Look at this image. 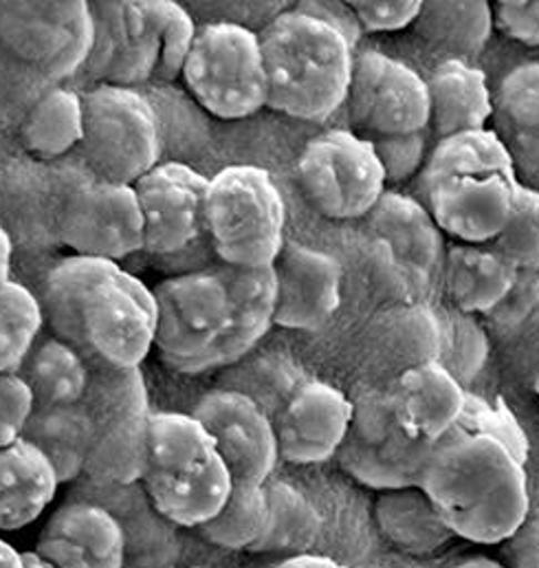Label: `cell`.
<instances>
[{"instance_id":"f907efd6","label":"cell","mask_w":539,"mask_h":568,"mask_svg":"<svg viewBox=\"0 0 539 568\" xmlns=\"http://www.w3.org/2000/svg\"><path fill=\"white\" fill-rule=\"evenodd\" d=\"M0 568H24V558L0 536Z\"/></svg>"},{"instance_id":"277c9868","label":"cell","mask_w":539,"mask_h":568,"mask_svg":"<svg viewBox=\"0 0 539 568\" xmlns=\"http://www.w3.org/2000/svg\"><path fill=\"white\" fill-rule=\"evenodd\" d=\"M518 187L509 152L485 129L434 143L416 181V199L445 236L491 245L509 223Z\"/></svg>"},{"instance_id":"52a82bcc","label":"cell","mask_w":539,"mask_h":568,"mask_svg":"<svg viewBox=\"0 0 539 568\" xmlns=\"http://www.w3.org/2000/svg\"><path fill=\"white\" fill-rule=\"evenodd\" d=\"M181 78L192 98L218 120H245L270 104L261 36L238 22L199 27Z\"/></svg>"},{"instance_id":"7402d4cb","label":"cell","mask_w":539,"mask_h":568,"mask_svg":"<svg viewBox=\"0 0 539 568\" xmlns=\"http://www.w3.org/2000/svg\"><path fill=\"white\" fill-rule=\"evenodd\" d=\"M491 131L509 152L518 181L539 192V62L505 75L494 93Z\"/></svg>"},{"instance_id":"7bdbcfd3","label":"cell","mask_w":539,"mask_h":568,"mask_svg":"<svg viewBox=\"0 0 539 568\" xmlns=\"http://www.w3.org/2000/svg\"><path fill=\"white\" fill-rule=\"evenodd\" d=\"M429 131L395 135V138H377L368 140L375 145V152L384 165L388 183H404L411 176H418L427 156H429Z\"/></svg>"},{"instance_id":"8992f818","label":"cell","mask_w":539,"mask_h":568,"mask_svg":"<svg viewBox=\"0 0 539 568\" xmlns=\"http://www.w3.org/2000/svg\"><path fill=\"white\" fill-rule=\"evenodd\" d=\"M93 426L84 476L102 487L139 485L148 471L150 402L141 368L93 362V377L80 404Z\"/></svg>"},{"instance_id":"484cf974","label":"cell","mask_w":539,"mask_h":568,"mask_svg":"<svg viewBox=\"0 0 539 568\" xmlns=\"http://www.w3.org/2000/svg\"><path fill=\"white\" fill-rule=\"evenodd\" d=\"M60 485L51 460L29 440L0 449V534L33 525L55 500Z\"/></svg>"},{"instance_id":"d6a6232c","label":"cell","mask_w":539,"mask_h":568,"mask_svg":"<svg viewBox=\"0 0 539 568\" xmlns=\"http://www.w3.org/2000/svg\"><path fill=\"white\" fill-rule=\"evenodd\" d=\"M496 27L491 2L485 0H427L414 22L416 33L431 47L462 58L480 53Z\"/></svg>"},{"instance_id":"c3c4849f","label":"cell","mask_w":539,"mask_h":568,"mask_svg":"<svg viewBox=\"0 0 539 568\" xmlns=\"http://www.w3.org/2000/svg\"><path fill=\"white\" fill-rule=\"evenodd\" d=\"M273 568H346L339 565L333 558L326 556H315V554H302V556H293V558H284L279 565Z\"/></svg>"},{"instance_id":"f5cc1de1","label":"cell","mask_w":539,"mask_h":568,"mask_svg":"<svg viewBox=\"0 0 539 568\" xmlns=\"http://www.w3.org/2000/svg\"><path fill=\"white\" fill-rule=\"evenodd\" d=\"M22 558H24V568H53L35 551H24Z\"/></svg>"},{"instance_id":"ab89813d","label":"cell","mask_w":539,"mask_h":568,"mask_svg":"<svg viewBox=\"0 0 539 568\" xmlns=\"http://www.w3.org/2000/svg\"><path fill=\"white\" fill-rule=\"evenodd\" d=\"M159 40V67L154 82H172L183 73L185 60L196 38L192 16L172 0H143L141 2Z\"/></svg>"},{"instance_id":"ee69618b","label":"cell","mask_w":539,"mask_h":568,"mask_svg":"<svg viewBox=\"0 0 539 568\" xmlns=\"http://www.w3.org/2000/svg\"><path fill=\"white\" fill-rule=\"evenodd\" d=\"M35 410L31 388L18 373L0 375V449L18 443Z\"/></svg>"},{"instance_id":"30bf717a","label":"cell","mask_w":539,"mask_h":568,"mask_svg":"<svg viewBox=\"0 0 539 568\" xmlns=\"http://www.w3.org/2000/svg\"><path fill=\"white\" fill-rule=\"evenodd\" d=\"M295 172L306 201L333 221L366 219L388 192L375 145L344 129L306 143Z\"/></svg>"},{"instance_id":"f6af8a7d","label":"cell","mask_w":539,"mask_h":568,"mask_svg":"<svg viewBox=\"0 0 539 568\" xmlns=\"http://www.w3.org/2000/svg\"><path fill=\"white\" fill-rule=\"evenodd\" d=\"M348 7L362 31L386 33L414 27L420 16L423 0H353Z\"/></svg>"},{"instance_id":"8d00e7d4","label":"cell","mask_w":539,"mask_h":568,"mask_svg":"<svg viewBox=\"0 0 539 568\" xmlns=\"http://www.w3.org/2000/svg\"><path fill=\"white\" fill-rule=\"evenodd\" d=\"M270 503L265 485L234 483L221 514L201 527V536L225 551H252L267 529Z\"/></svg>"},{"instance_id":"9c48e42d","label":"cell","mask_w":539,"mask_h":568,"mask_svg":"<svg viewBox=\"0 0 539 568\" xmlns=\"http://www.w3.org/2000/svg\"><path fill=\"white\" fill-rule=\"evenodd\" d=\"M84 100L82 154L98 179L135 185L159 165L161 131L152 104L126 87H95Z\"/></svg>"},{"instance_id":"1f68e13d","label":"cell","mask_w":539,"mask_h":568,"mask_svg":"<svg viewBox=\"0 0 539 568\" xmlns=\"http://www.w3.org/2000/svg\"><path fill=\"white\" fill-rule=\"evenodd\" d=\"M22 438L51 460L60 483H75L84 476L93 445V426L82 406L35 408Z\"/></svg>"},{"instance_id":"7c38bea8","label":"cell","mask_w":539,"mask_h":568,"mask_svg":"<svg viewBox=\"0 0 539 568\" xmlns=\"http://www.w3.org/2000/svg\"><path fill=\"white\" fill-rule=\"evenodd\" d=\"M0 42L27 67L67 80L87 67L95 18L84 0H2Z\"/></svg>"},{"instance_id":"6da1fadb","label":"cell","mask_w":539,"mask_h":568,"mask_svg":"<svg viewBox=\"0 0 539 568\" xmlns=\"http://www.w3.org/2000/svg\"><path fill=\"white\" fill-rule=\"evenodd\" d=\"M529 440L502 402L469 395L456 427L434 443L420 487L454 531L505 545L529 518Z\"/></svg>"},{"instance_id":"816d5d0a","label":"cell","mask_w":539,"mask_h":568,"mask_svg":"<svg viewBox=\"0 0 539 568\" xmlns=\"http://www.w3.org/2000/svg\"><path fill=\"white\" fill-rule=\"evenodd\" d=\"M449 568H509L505 567L502 562L494 560V558H487V556H471V558H465L460 562H456L454 567Z\"/></svg>"},{"instance_id":"d6986e66","label":"cell","mask_w":539,"mask_h":568,"mask_svg":"<svg viewBox=\"0 0 539 568\" xmlns=\"http://www.w3.org/2000/svg\"><path fill=\"white\" fill-rule=\"evenodd\" d=\"M353 422V399L339 388L306 379L273 417L279 458L317 465L337 456Z\"/></svg>"},{"instance_id":"83f0119b","label":"cell","mask_w":539,"mask_h":568,"mask_svg":"<svg viewBox=\"0 0 539 568\" xmlns=\"http://www.w3.org/2000/svg\"><path fill=\"white\" fill-rule=\"evenodd\" d=\"M366 221L373 239L384 241L395 254L431 278L443 274L447 254L445 234L418 199L388 190Z\"/></svg>"},{"instance_id":"603a6c76","label":"cell","mask_w":539,"mask_h":568,"mask_svg":"<svg viewBox=\"0 0 539 568\" xmlns=\"http://www.w3.org/2000/svg\"><path fill=\"white\" fill-rule=\"evenodd\" d=\"M141 487L152 509L174 527L201 529L232 496L234 478L221 456L181 474H145Z\"/></svg>"},{"instance_id":"60d3db41","label":"cell","mask_w":539,"mask_h":568,"mask_svg":"<svg viewBox=\"0 0 539 568\" xmlns=\"http://www.w3.org/2000/svg\"><path fill=\"white\" fill-rule=\"evenodd\" d=\"M368 276L375 291L390 304H427L434 278L395 254L384 241L373 239L368 245Z\"/></svg>"},{"instance_id":"b9f144b4","label":"cell","mask_w":539,"mask_h":568,"mask_svg":"<svg viewBox=\"0 0 539 568\" xmlns=\"http://www.w3.org/2000/svg\"><path fill=\"white\" fill-rule=\"evenodd\" d=\"M491 247L518 270L539 267V192L520 183L509 223Z\"/></svg>"},{"instance_id":"ba28073f","label":"cell","mask_w":539,"mask_h":568,"mask_svg":"<svg viewBox=\"0 0 539 568\" xmlns=\"http://www.w3.org/2000/svg\"><path fill=\"white\" fill-rule=\"evenodd\" d=\"M152 293L156 302L154 348L161 359L183 375L205 373L230 322V291L218 267L172 276Z\"/></svg>"},{"instance_id":"4316f807","label":"cell","mask_w":539,"mask_h":568,"mask_svg":"<svg viewBox=\"0 0 539 568\" xmlns=\"http://www.w3.org/2000/svg\"><path fill=\"white\" fill-rule=\"evenodd\" d=\"M520 270L491 245L456 243L443 263L445 291L454 308L476 315L498 308L516 288Z\"/></svg>"},{"instance_id":"7dc6e473","label":"cell","mask_w":539,"mask_h":568,"mask_svg":"<svg viewBox=\"0 0 539 568\" xmlns=\"http://www.w3.org/2000/svg\"><path fill=\"white\" fill-rule=\"evenodd\" d=\"M505 545L509 568H539V511H531Z\"/></svg>"},{"instance_id":"e575fe53","label":"cell","mask_w":539,"mask_h":568,"mask_svg":"<svg viewBox=\"0 0 539 568\" xmlns=\"http://www.w3.org/2000/svg\"><path fill=\"white\" fill-rule=\"evenodd\" d=\"M216 443L192 413H152L148 424V471L181 474L216 458Z\"/></svg>"},{"instance_id":"9a60e30c","label":"cell","mask_w":539,"mask_h":568,"mask_svg":"<svg viewBox=\"0 0 539 568\" xmlns=\"http://www.w3.org/2000/svg\"><path fill=\"white\" fill-rule=\"evenodd\" d=\"M192 415L207 427L234 483L265 485L279 460L270 415L247 395L214 388L199 399Z\"/></svg>"},{"instance_id":"f546056e","label":"cell","mask_w":539,"mask_h":568,"mask_svg":"<svg viewBox=\"0 0 539 568\" xmlns=\"http://www.w3.org/2000/svg\"><path fill=\"white\" fill-rule=\"evenodd\" d=\"M370 342L375 357L382 366L397 371V377L405 371L434 364L440 357L438 308L429 304L388 306L373 322Z\"/></svg>"},{"instance_id":"4dcf8cb0","label":"cell","mask_w":539,"mask_h":568,"mask_svg":"<svg viewBox=\"0 0 539 568\" xmlns=\"http://www.w3.org/2000/svg\"><path fill=\"white\" fill-rule=\"evenodd\" d=\"M379 534L407 556H431L456 536L420 485L382 491L373 509Z\"/></svg>"},{"instance_id":"db71d44e","label":"cell","mask_w":539,"mask_h":568,"mask_svg":"<svg viewBox=\"0 0 539 568\" xmlns=\"http://www.w3.org/2000/svg\"><path fill=\"white\" fill-rule=\"evenodd\" d=\"M536 393L539 395V377L536 379Z\"/></svg>"},{"instance_id":"4fadbf2b","label":"cell","mask_w":539,"mask_h":568,"mask_svg":"<svg viewBox=\"0 0 539 568\" xmlns=\"http://www.w3.org/2000/svg\"><path fill=\"white\" fill-rule=\"evenodd\" d=\"M353 133L377 140L429 131L425 78L382 51H359L346 95Z\"/></svg>"},{"instance_id":"5bb4252c","label":"cell","mask_w":539,"mask_h":568,"mask_svg":"<svg viewBox=\"0 0 539 568\" xmlns=\"http://www.w3.org/2000/svg\"><path fill=\"white\" fill-rule=\"evenodd\" d=\"M60 239L82 258L124 261L145 252V223L135 185L91 179L75 185L60 210Z\"/></svg>"},{"instance_id":"8fae6325","label":"cell","mask_w":539,"mask_h":568,"mask_svg":"<svg viewBox=\"0 0 539 568\" xmlns=\"http://www.w3.org/2000/svg\"><path fill=\"white\" fill-rule=\"evenodd\" d=\"M350 399L353 422L335 456L342 469L379 494L420 485L434 445L405 432L395 415L390 386H368Z\"/></svg>"},{"instance_id":"681fc988","label":"cell","mask_w":539,"mask_h":568,"mask_svg":"<svg viewBox=\"0 0 539 568\" xmlns=\"http://www.w3.org/2000/svg\"><path fill=\"white\" fill-rule=\"evenodd\" d=\"M11 274V239L7 234V230L0 225V286H4Z\"/></svg>"},{"instance_id":"44dd1931","label":"cell","mask_w":539,"mask_h":568,"mask_svg":"<svg viewBox=\"0 0 539 568\" xmlns=\"http://www.w3.org/2000/svg\"><path fill=\"white\" fill-rule=\"evenodd\" d=\"M388 386L399 424L411 438L427 445L456 427L469 402L465 386L438 362L405 371Z\"/></svg>"},{"instance_id":"d590c367","label":"cell","mask_w":539,"mask_h":568,"mask_svg":"<svg viewBox=\"0 0 539 568\" xmlns=\"http://www.w3.org/2000/svg\"><path fill=\"white\" fill-rule=\"evenodd\" d=\"M270 518L267 529L252 554H275L284 558L308 554L322 536V514L293 485L282 480L265 483Z\"/></svg>"},{"instance_id":"7a4b0ae2","label":"cell","mask_w":539,"mask_h":568,"mask_svg":"<svg viewBox=\"0 0 539 568\" xmlns=\"http://www.w3.org/2000/svg\"><path fill=\"white\" fill-rule=\"evenodd\" d=\"M42 311L51 333L113 368H139L154 346L152 288L111 261L71 256L58 263L44 283Z\"/></svg>"},{"instance_id":"3957f363","label":"cell","mask_w":539,"mask_h":568,"mask_svg":"<svg viewBox=\"0 0 539 568\" xmlns=\"http://www.w3.org/2000/svg\"><path fill=\"white\" fill-rule=\"evenodd\" d=\"M359 24L348 2H299L258 33L271 111L326 122L344 104L355 67Z\"/></svg>"},{"instance_id":"e0dca14e","label":"cell","mask_w":539,"mask_h":568,"mask_svg":"<svg viewBox=\"0 0 539 568\" xmlns=\"http://www.w3.org/2000/svg\"><path fill=\"white\" fill-rule=\"evenodd\" d=\"M95 18V44L87 73L100 87L135 89L154 80L159 67L156 31L135 0L91 2Z\"/></svg>"},{"instance_id":"ffe728a7","label":"cell","mask_w":539,"mask_h":568,"mask_svg":"<svg viewBox=\"0 0 539 568\" xmlns=\"http://www.w3.org/2000/svg\"><path fill=\"white\" fill-rule=\"evenodd\" d=\"M275 324L293 331L322 328L342 304V265L326 252L286 243L273 263Z\"/></svg>"},{"instance_id":"f35d334b","label":"cell","mask_w":539,"mask_h":568,"mask_svg":"<svg viewBox=\"0 0 539 568\" xmlns=\"http://www.w3.org/2000/svg\"><path fill=\"white\" fill-rule=\"evenodd\" d=\"M440 357L438 364L462 386L471 384L489 359V337L474 315L454 306L438 311Z\"/></svg>"},{"instance_id":"f1b7e54d","label":"cell","mask_w":539,"mask_h":568,"mask_svg":"<svg viewBox=\"0 0 539 568\" xmlns=\"http://www.w3.org/2000/svg\"><path fill=\"white\" fill-rule=\"evenodd\" d=\"M16 373L31 388L35 408L80 406L91 386L93 359L71 342L49 333L35 339Z\"/></svg>"},{"instance_id":"836d02e7","label":"cell","mask_w":539,"mask_h":568,"mask_svg":"<svg viewBox=\"0 0 539 568\" xmlns=\"http://www.w3.org/2000/svg\"><path fill=\"white\" fill-rule=\"evenodd\" d=\"M84 138V100L75 91L53 87L42 93L20 124L24 148L40 159H55Z\"/></svg>"},{"instance_id":"2e32d148","label":"cell","mask_w":539,"mask_h":568,"mask_svg":"<svg viewBox=\"0 0 539 568\" xmlns=\"http://www.w3.org/2000/svg\"><path fill=\"white\" fill-rule=\"evenodd\" d=\"M207 190L210 179L179 161L159 163L136 181L148 254L183 252L205 232Z\"/></svg>"},{"instance_id":"d4e9b609","label":"cell","mask_w":539,"mask_h":568,"mask_svg":"<svg viewBox=\"0 0 539 568\" xmlns=\"http://www.w3.org/2000/svg\"><path fill=\"white\" fill-rule=\"evenodd\" d=\"M429 95V133L438 140L485 131L494 118V93L485 71L449 58L425 78Z\"/></svg>"},{"instance_id":"cb8c5ba5","label":"cell","mask_w":539,"mask_h":568,"mask_svg":"<svg viewBox=\"0 0 539 568\" xmlns=\"http://www.w3.org/2000/svg\"><path fill=\"white\" fill-rule=\"evenodd\" d=\"M230 291V322L223 342L207 359V371L234 366L245 359L275 324L277 284L273 267H218Z\"/></svg>"},{"instance_id":"5b68a950","label":"cell","mask_w":539,"mask_h":568,"mask_svg":"<svg viewBox=\"0 0 539 568\" xmlns=\"http://www.w3.org/2000/svg\"><path fill=\"white\" fill-rule=\"evenodd\" d=\"M286 207L270 172L230 165L210 179L205 232L227 267H273L284 243Z\"/></svg>"},{"instance_id":"ac0fdd59","label":"cell","mask_w":539,"mask_h":568,"mask_svg":"<svg viewBox=\"0 0 539 568\" xmlns=\"http://www.w3.org/2000/svg\"><path fill=\"white\" fill-rule=\"evenodd\" d=\"M35 554L53 568H126L129 536L122 520L102 503L73 500L44 523Z\"/></svg>"},{"instance_id":"bcb514c9","label":"cell","mask_w":539,"mask_h":568,"mask_svg":"<svg viewBox=\"0 0 539 568\" xmlns=\"http://www.w3.org/2000/svg\"><path fill=\"white\" fill-rule=\"evenodd\" d=\"M494 13L511 40L539 49V0H500Z\"/></svg>"},{"instance_id":"74e56055","label":"cell","mask_w":539,"mask_h":568,"mask_svg":"<svg viewBox=\"0 0 539 568\" xmlns=\"http://www.w3.org/2000/svg\"><path fill=\"white\" fill-rule=\"evenodd\" d=\"M42 302L24 284L0 286V375L16 373L42 335Z\"/></svg>"}]
</instances>
